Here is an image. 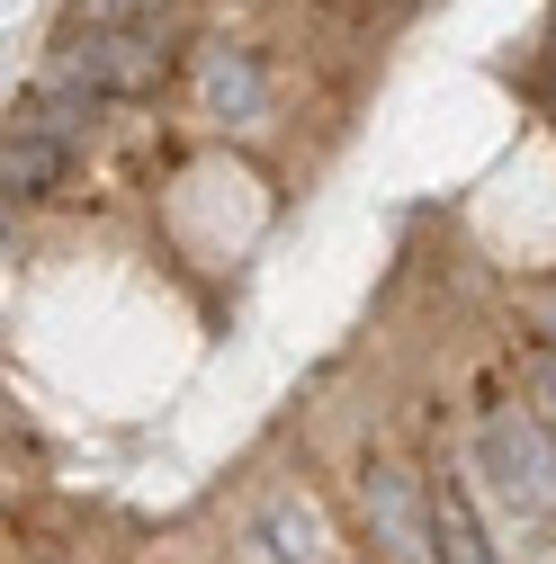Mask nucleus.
<instances>
[{"label": "nucleus", "mask_w": 556, "mask_h": 564, "mask_svg": "<svg viewBox=\"0 0 556 564\" xmlns=\"http://www.w3.org/2000/svg\"><path fill=\"white\" fill-rule=\"evenodd\" d=\"M45 73L82 82L90 99H145V90H162V73H171V28H162V19H135V28H73Z\"/></svg>", "instance_id": "1"}, {"label": "nucleus", "mask_w": 556, "mask_h": 564, "mask_svg": "<svg viewBox=\"0 0 556 564\" xmlns=\"http://www.w3.org/2000/svg\"><path fill=\"white\" fill-rule=\"evenodd\" d=\"M475 457L503 475V492L530 511V520H556V440H547V421L521 412V403H494L475 421Z\"/></svg>", "instance_id": "2"}, {"label": "nucleus", "mask_w": 556, "mask_h": 564, "mask_svg": "<svg viewBox=\"0 0 556 564\" xmlns=\"http://www.w3.org/2000/svg\"><path fill=\"white\" fill-rule=\"evenodd\" d=\"M360 511H368V538L386 546V564H440V538H431V492H413L404 466H368L360 475Z\"/></svg>", "instance_id": "3"}, {"label": "nucleus", "mask_w": 556, "mask_h": 564, "mask_svg": "<svg viewBox=\"0 0 556 564\" xmlns=\"http://www.w3.org/2000/svg\"><path fill=\"white\" fill-rule=\"evenodd\" d=\"M243 564H332L323 555V511L306 502V492H278V502L260 511V529L243 538Z\"/></svg>", "instance_id": "4"}, {"label": "nucleus", "mask_w": 556, "mask_h": 564, "mask_svg": "<svg viewBox=\"0 0 556 564\" xmlns=\"http://www.w3.org/2000/svg\"><path fill=\"white\" fill-rule=\"evenodd\" d=\"M197 108L225 117V126L260 117V63L243 45H197Z\"/></svg>", "instance_id": "5"}, {"label": "nucleus", "mask_w": 556, "mask_h": 564, "mask_svg": "<svg viewBox=\"0 0 556 564\" xmlns=\"http://www.w3.org/2000/svg\"><path fill=\"white\" fill-rule=\"evenodd\" d=\"M63 162H73V144H63V134H45L36 117H19V108H10V153H0V188H10V197H45V188L63 180Z\"/></svg>", "instance_id": "6"}, {"label": "nucleus", "mask_w": 556, "mask_h": 564, "mask_svg": "<svg viewBox=\"0 0 556 564\" xmlns=\"http://www.w3.org/2000/svg\"><path fill=\"white\" fill-rule=\"evenodd\" d=\"M431 538H440V564H503L494 546H484V520H475V502H467L458 475L431 484Z\"/></svg>", "instance_id": "7"}, {"label": "nucleus", "mask_w": 556, "mask_h": 564, "mask_svg": "<svg viewBox=\"0 0 556 564\" xmlns=\"http://www.w3.org/2000/svg\"><path fill=\"white\" fill-rule=\"evenodd\" d=\"M73 19L82 28H135V19H162V0H82Z\"/></svg>", "instance_id": "8"}, {"label": "nucleus", "mask_w": 556, "mask_h": 564, "mask_svg": "<svg viewBox=\"0 0 556 564\" xmlns=\"http://www.w3.org/2000/svg\"><path fill=\"white\" fill-rule=\"evenodd\" d=\"M530 323H538V332H547V349H556V288H538V296H530Z\"/></svg>", "instance_id": "9"}, {"label": "nucleus", "mask_w": 556, "mask_h": 564, "mask_svg": "<svg viewBox=\"0 0 556 564\" xmlns=\"http://www.w3.org/2000/svg\"><path fill=\"white\" fill-rule=\"evenodd\" d=\"M530 377H538V394H547V412H556V349H538V359H530Z\"/></svg>", "instance_id": "10"}]
</instances>
